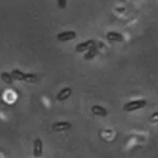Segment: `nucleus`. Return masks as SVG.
<instances>
[{
  "mask_svg": "<svg viewBox=\"0 0 158 158\" xmlns=\"http://www.w3.org/2000/svg\"><path fill=\"white\" fill-rule=\"evenodd\" d=\"M11 75L14 77L15 80H23V81L27 82H36L37 81V76L35 73H23L19 69H15L11 71Z\"/></svg>",
  "mask_w": 158,
  "mask_h": 158,
  "instance_id": "nucleus-1",
  "label": "nucleus"
},
{
  "mask_svg": "<svg viewBox=\"0 0 158 158\" xmlns=\"http://www.w3.org/2000/svg\"><path fill=\"white\" fill-rule=\"evenodd\" d=\"M147 106V100L145 99H137V100H131V102H127L124 105L123 110L126 113H131V111H136V110L141 109Z\"/></svg>",
  "mask_w": 158,
  "mask_h": 158,
  "instance_id": "nucleus-2",
  "label": "nucleus"
},
{
  "mask_svg": "<svg viewBox=\"0 0 158 158\" xmlns=\"http://www.w3.org/2000/svg\"><path fill=\"white\" fill-rule=\"evenodd\" d=\"M76 31L73 30H67V31H62L60 34L57 35V39L59 40V41H62V43H65V41H70V40H73L76 38Z\"/></svg>",
  "mask_w": 158,
  "mask_h": 158,
  "instance_id": "nucleus-3",
  "label": "nucleus"
},
{
  "mask_svg": "<svg viewBox=\"0 0 158 158\" xmlns=\"http://www.w3.org/2000/svg\"><path fill=\"white\" fill-rule=\"evenodd\" d=\"M51 128L55 131H67V130L71 129V124L69 122H56L51 125Z\"/></svg>",
  "mask_w": 158,
  "mask_h": 158,
  "instance_id": "nucleus-4",
  "label": "nucleus"
},
{
  "mask_svg": "<svg viewBox=\"0 0 158 158\" xmlns=\"http://www.w3.org/2000/svg\"><path fill=\"white\" fill-rule=\"evenodd\" d=\"M94 46H95L94 39H89V40H87V41L78 44L76 47V51L77 52H85V51H88L90 48H93Z\"/></svg>",
  "mask_w": 158,
  "mask_h": 158,
  "instance_id": "nucleus-5",
  "label": "nucleus"
},
{
  "mask_svg": "<svg viewBox=\"0 0 158 158\" xmlns=\"http://www.w3.org/2000/svg\"><path fill=\"white\" fill-rule=\"evenodd\" d=\"M106 38L108 39V41H111V43H123L124 41V36L122 34L117 32V31H109V32H107Z\"/></svg>",
  "mask_w": 158,
  "mask_h": 158,
  "instance_id": "nucleus-6",
  "label": "nucleus"
},
{
  "mask_svg": "<svg viewBox=\"0 0 158 158\" xmlns=\"http://www.w3.org/2000/svg\"><path fill=\"white\" fill-rule=\"evenodd\" d=\"M71 94H73L71 88L70 87H65V88H62L61 90L57 94L56 99L58 100V102H64V100H66V99H68L71 96Z\"/></svg>",
  "mask_w": 158,
  "mask_h": 158,
  "instance_id": "nucleus-7",
  "label": "nucleus"
},
{
  "mask_svg": "<svg viewBox=\"0 0 158 158\" xmlns=\"http://www.w3.org/2000/svg\"><path fill=\"white\" fill-rule=\"evenodd\" d=\"M44 145L43 140L40 138H36L34 141V156L35 157H41L43 156Z\"/></svg>",
  "mask_w": 158,
  "mask_h": 158,
  "instance_id": "nucleus-8",
  "label": "nucleus"
},
{
  "mask_svg": "<svg viewBox=\"0 0 158 158\" xmlns=\"http://www.w3.org/2000/svg\"><path fill=\"white\" fill-rule=\"evenodd\" d=\"M91 113L94 114L95 116H98V117H106L108 115L107 109L100 105H94L93 107L90 108Z\"/></svg>",
  "mask_w": 158,
  "mask_h": 158,
  "instance_id": "nucleus-9",
  "label": "nucleus"
},
{
  "mask_svg": "<svg viewBox=\"0 0 158 158\" xmlns=\"http://www.w3.org/2000/svg\"><path fill=\"white\" fill-rule=\"evenodd\" d=\"M1 79H2V81H5V84L7 85H12L14 84V77H12L11 73H1Z\"/></svg>",
  "mask_w": 158,
  "mask_h": 158,
  "instance_id": "nucleus-10",
  "label": "nucleus"
},
{
  "mask_svg": "<svg viewBox=\"0 0 158 158\" xmlns=\"http://www.w3.org/2000/svg\"><path fill=\"white\" fill-rule=\"evenodd\" d=\"M88 51H89V52H88V54L85 56V58H86L87 60H88V59H91V58H93V57L95 56V55H96V49H95V46H94L93 48L89 49Z\"/></svg>",
  "mask_w": 158,
  "mask_h": 158,
  "instance_id": "nucleus-11",
  "label": "nucleus"
},
{
  "mask_svg": "<svg viewBox=\"0 0 158 158\" xmlns=\"http://www.w3.org/2000/svg\"><path fill=\"white\" fill-rule=\"evenodd\" d=\"M57 2L60 9H65L67 7V0H57Z\"/></svg>",
  "mask_w": 158,
  "mask_h": 158,
  "instance_id": "nucleus-12",
  "label": "nucleus"
},
{
  "mask_svg": "<svg viewBox=\"0 0 158 158\" xmlns=\"http://www.w3.org/2000/svg\"><path fill=\"white\" fill-rule=\"evenodd\" d=\"M149 122L150 123L158 122V111H156V113H154L152 116H150V117H149Z\"/></svg>",
  "mask_w": 158,
  "mask_h": 158,
  "instance_id": "nucleus-13",
  "label": "nucleus"
}]
</instances>
